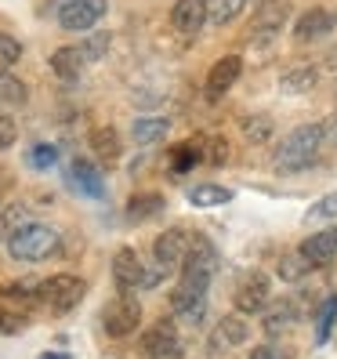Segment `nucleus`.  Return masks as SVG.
<instances>
[{"instance_id": "f257e3e1", "label": "nucleus", "mask_w": 337, "mask_h": 359, "mask_svg": "<svg viewBox=\"0 0 337 359\" xmlns=\"http://www.w3.org/2000/svg\"><path fill=\"white\" fill-rule=\"evenodd\" d=\"M218 272V250L207 236H188V250L181 258V280L171 290V312L178 320L200 327L207 316V287Z\"/></svg>"}, {"instance_id": "f03ea898", "label": "nucleus", "mask_w": 337, "mask_h": 359, "mask_svg": "<svg viewBox=\"0 0 337 359\" xmlns=\"http://www.w3.org/2000/svg\"><path fill=\"white\" fill-rule=\"evenodd\" d=\"M326 142V123H301V128H294L276 149V171L280 175H298L305 171L308 163H315V156H319Z\"/></svg>"}, {"instance_id": "7ed1b4c3", "label": "nucleus", "mask_w": 337, "mask_h": 359, "mask_svg": "<svg viewBox=\"0 0 337 359\" xmlns=\"http://www.w3.org/2000/svg\"><path fill=\"white\" fill-rule=\"evenodd\" d=\"M62 250V236L55 225L44 222H26L18 225V232L8 240V255L15 262H48Z\"/></svg>"}, {"instance_id": "20e7f679", "label": "nucleus", "mask_w": 337, "mask_h": 359, "mask_svg": "<svg viewBox=\"0 0 337 359\" xmlns=\"http://www.w3.org/2000/svg\"><path fill=\"white\" fill-rule=\"evenodd\" d=\"M105 0H51V11L58 18V26L62 29H69V33H88L102 22V15H105Z\"/></svg>"}, {"instance_id": "39448f33", "label": "nucleus", "mask_w": 337, "mask_h": 359, "mask_svg": "<svg viewBox=\"0 0 337 359\" xmlns=\"http://www.w3.org/2000/svg\"><path fill=\"white\" fill-rule=\"evenodd\" d=\"M83 294H88V283H83L80 276H51L40 283V294H36V302H44L51 312H73L80 302H83Z\"/></svg>"}, {"instance_id": "423d86ee", "label": "nucleus", "mask_w": 337, "mask_h": 359, "mask_svg": "<svg viewBox=\"0 0 337 359\" xmlns=\"http://www.w3.org/2000/svg\"><path fill=\"white\" fill-rule=\"evenodd\" d=\"M102 327L109 337H131L142 327V305L131 294H116V298L102 309Z\"/></svg>"}, {"instance_id": "0eeeda50", "label": "nucleus", "mask_w": 337, "mask_h": 359, "mask_svg": "<svg viewBox=\"0 0 337 359\" xmlns=\"http://www.w3.org/2000/svg\"><path fill=\"white\" fill-rule=\"evenodd\" d=\"M142 352H145V359H178V355H181L178 327H174L171 320L153 323L149 330L142 334Z\"/></svg>"}, {"instance_id": "6e6552de", "label": "nucleus", "mask_w": 337, "mask_h": 359, "mask_svg": "<svg viewBox=\"0 0 337 359\" xmlns=\"http://www.w3.org/2000/svg\"><path fill=\"white\" fill-rule=\"evenodd\" d=\"M268 294H272V283H268L265 272H250V276L240 280V287L233 294V305H236L240 316H254L268 305Z\"/></svg>"}, {"instance_id": "1a4fd4ad", "label": "nucleus", "mask_w": 337, "mask_h": 359, "mask_svg": "<svg viewBox=\"0 0 337 359\" xmlns=\"http://www.w3.org/2000/svg\"><path fill=\"white\" fill-rule=\"evenodd\" d=\"M210 18V0H174L171 26L178 36H196Z\"/></svg>"}, {"instance_id": "9d476101", "label": "nucleus", "mask_w": 337, "mask_h": 359, "mask_svg": "<svg viewBox=\"0 0 337 359\" xmlns=\"http://www.w3.org/2000/svg\"><path fill=\"white\" fill-rule=\"evenodd\" d=\"M185 250H188V232L185 229H163L156 243H153V258H156V269L163 272H174L185 258Z\"/></svg>"}, {"instance_id": "9b49d317", "label": "nucleus", "mask_w": 337, "mask_h": 359, "mask_svg": "<svg viewBox=\"0 0 337 359\" xmlns=\"http://www.w3.org/2000/svg\"><path fill=\"white\" fill-rule=\"evenodd\" d=\"M337 29V15L326 11V8H308L301 18H298V26H294V40L298 44H315V40H323Z\"/></svg>"}, {"instance_id": "f8f14e48", "label": "nucleus", "mask_w": 337, "mask_h": 359, "mask_svg": "<svg viewBox=\"0 0 337 359\" xmlns=\"http://www.w3.org/2000/svg\"><path fill=\"white\" fill-rule=\"evenodd\" d=\"M261 312H265V316H261V330H265L268 337L287 334L290 327H298V320H301V309H298V302H294V298L268 302Z\"/></svg>"}, {"instance_id": "ddd939ff", "label": "nucleus", "mask_w": 337, "mask_h": 359, "mask_svg": "<svg viewBox=\"0 0 337 359\" xmlns=\"http://www.w3.org/2000/svg\"><path fill=\"white\" fill-rule=\"evenodd\" d=\"M142 280H145L142 258L135 255L131 247H120L116 255H113V283L120 287V294H131V290L142 287Z\"/></svg>"}, {"instance_id": "4468645a", "label": "nucleus", "mask_w": 337, "mask_h": 359, "mask_svg": "<svg viewBox=\"0 0 337 359\" xmlns=\"http://www.w3.org/2000/svg\"><path fill=\"white\" fill-rule=\"evenodd\" d=\"M298 255L312 265V269H326L330 262H337V229H323L298 247Z\"/></svg>"}, {"instance_id": "2eb2a0df", "label": "nucleus", "mask_w": 337, "mask_h": 359, "mask_svg": "<svg viewBox=\"0 0 337 359\" xmlns=\"http://www.w3.org/2000/svg\"><path fill=\"white\" fill-rule=\"evenodd\" d=\"M240 73H243L240 55H221L214 66H210V73H207V98H210V102H218V98L240 80Z\"/></svg>"}, {"instance_id": "dca6fc26", "label": "nucleus", "mask_w": 337, "mask_h": 359, "mask_svg": "<svg viewBox=\"0 0 337 359\" xmlns=\"http://www.w3.org/2000/svg\"><path fill=\"white\" fill-rule=\"evenodd\" d=\"M69 185L76 189L80 196H88V200H102L105 196V178H102V171L91 160H73L69 163Z\"/></svg>"}, {"instance_id": "f3484780", "label": "nucleus", "mask_w": 337, "mask_h": 359, "mask_svg": "<svg viewBox=\"0 0 337 359\" xmlns=\"http://www.w3.org/2000/svg\"><path fill=\"white\" fill-rule=\"evenodd\" d=\"M287 0H261L258 8V22H254V36L258 40H272L280 33V26H287Z\"/></svg>"}, {"instance_id": "a211bd4d", "label": "nucleus", "mask_w": 337, "mask_h": 359, "mask_svg": "<svg viewBox=\"0 0 337 359\" xmlns=\"http://www.w3.org/2000/svg\"><path fill=\"white\" fill-rule=\"evenodd\" d=\"M247 334H250V327L243 316H221V323L210 330V348H236L247 341Z\"/></svg>"}, {"instance_id": "6ab92c4d", "label": "nucleus", "mask_w": 337, "mask_h": 359, "mask_svg": "<svg viewBox=\"0 0 337 359\" xmlns=\"http://www.w3.org/2000/svg\"><path fill=\"white\" fill-rule=\"evenodd\" d=\"M196 163H203V135L188 138V142H181V145H174V149H171V171L174 175L193 171Z\"/></svg>"}, {"instance_id": "aec40b11", "label": "nucleus", "mask_w": 337, "mask_h": 359, "mask_svg": "<svg viewBox=\"0 0 337 359\" xmlns=\"http://www.w3.org/2000/svg\"><path fill=\"white\" fill-rule=\"evenodd\" d=\"M167 131H171V120L167 116H138L135 128H131L138 145H156V142L167 138Z\"/></svg>"}, {"instance_id": "412c9836", "label": "nucleus", "mask_w": 337, "mask_h": 359, "mask_svg": "<svg viewBox=\"0 0 337 359\" xmlns=\"http://www.w3.org/2000/svg\"><path fill=\"white\" fill-rule=\"evenodd\" d=\"M83 55H80V48H58L55 55H51V69H55V76H62V80H76L80 73H83Z\"/></svg>"}, {"instance_id": "4be33fe9", "label": "nucleus", "mask_w": 337, "mask_h": 359, "mask_svg": "<svg viewBox=\"0 0 337 359\" xmlns=\"http://www.w3.org/2000/svg\"><path fill=\"white\" fill-rule=\"evenodd\" d=\"M26 98H29V91L22 80L11 73H0V113H11L18 105H26Z\"/></svg>"}, {"instance_id": "5701e85b", "label": "nucleus", "mask_w": 337, "mask_h": 359, "mask_svg": "<svg viewBox=\"0 0 337 359\" xmlns=\"http://www.w3.org/2000/svg\"><path fill=\"white\" fill-rule=\"evenodd\" d=\"M91 149H95V156L102 160V163H113L116 156H120V135H116V128H98V131H91Z\"/></svg>"}, {"instance_id": "b1692460", "label": "nucleus", "mask_w": 337, "mask_h": 359, "mask_svg": "<svg viewBox=\"0 0 337 359\" xmlns=\"http://www.w3.org/2000/svg\"><path fill=\"white\" fill-rule=\"evenodd\" d=\"M163 207H167V200H163L160 193H138V196L128 200V218H131V222H145V218L160 215Z\"/></svg>"}, {"instance_id": "393cba45", "label": "nucleus", "mask_w": 337, "mask_h": 359, "mask_svg": "<svg viewBox=\"0 0 337 359\" xmlns=\"http://www.w3.org/2000/svg\"><path fill=\"white\" fill-rule=\"evenodd\" d=\"M233 200V189H225V185H214V182H207V185H196L193 193H188V203L193 207H221Z\"/></svg>"}, {"instance_id": "a878e982", "label": "nucleus", "mask_w": 337, "mask_h": 359, "mask_svg": "<svg viewBox=\"0 0 337 359\" xmlns=\"http://www.w3.org/2000/svg\"><path fill=\"white\" fill-rule=\"evenodd\" d=\"M315 80H319V73H315L312 66L290 69V73H283V80H280V91H287V95H308V91L315 88Z\"/></svg>"}, {"instance_id": "bb28decb", "label": "nucleus", "mask_w": 337, "mask_h": 359, "mask_svg": "<svg viewBox=\"0 0 337 359\" xmlns=\"http://www.w3.org/2000/svg\"><path fill=\"white\" fill-rule=\"evenodd\" d=\"M240 131L247 135L250 145H265V142H272V116H265V113H250V116L240 120Z\"/></svg>"}, {"instance_id": "cd10ccee", "label": "nucleus", "mask_w": 337, "mask_h": 359, "mask_svg": "<svg viewBox=\"0 0 337 359\" xmlns=\"http://www.w3.org/2000/svg\"><path fill=\"white\" fill-rule=\"evenodd\" d=\"M333 323H337V294H330V298L319 305V312H315V345H326L330 341Z\"/></svg>"}, {"instance_id": "c85d7f7f", "label": "nucleus", "mask_w": 337, "mask_h": 359, "mask_svg": "<svg viewBox=\"0 0 337 359\" xmlns=\"http://www.w3.org/2000/svg\"><path fill=\"white\" fill-rule=\"evenodd\" d=\"M308 272H312V265L298 255V250H294V255H283V258H280V280H283V283H301V280L308 276Z\"/></svg>"}, {"instance_id": "c756f323", "label": "nucleus", "mask_w": 337, "mask_h": 359, "mask_svg": "<svg viewBox=\"0 0 337 359\" xmlns=\"http://www.w3.org/2000/svg\"><path fill=\"white\" fill-rule=\"evenodd\" d=\"M18 225H26V207L22 203H11V207H0V243H8Z\"/></svg>"}, {"instance_id": "7c9ffc66", "label": "nucleus", "mask_w": 337, "mask_h": 359, "mask_svg": "<svg viewBox=\"0 0 337 359\" xmlns=\"http://www.w3.org/2000/svg\"><path fill=\"white\" fill-rule=\"evenodd\" d=\"M250 0H214V8H210V18H214V26H233L236 18L247 11Z\"/></svg>"}, {"instance_id": "2f4dec72", "label": "nucleus", "mask_w": 337, "mask_h": 359, "mask_svg": "<svg viewBox=\"0 0 337 359\" xmlns=\"http://www.w3.org/2000/svg\"><path fill=\"white\" fill-rule=\"evenodd\" d=\"M18 58H22V44H18L15 36L0 33V73H11Z\"/></svg>"}, {"instance_id": "473e14b6", "label": "nucleus", "mask_w": 337, "mask_h": 359, "mask_svg": "<svg viewBox=\"0 0 337 359\" xmlns=\"http://www.w3.org/2000/svg\"><path fill=\"white\" fill-rule=\"evenodd\" d=\"M26 160H29L33 171H51V167L58 163V149L55 145H33V149L26 153Z\"/></svg>"}, {"instance_id": "72a5a7b5", "label": "nucleus", "mask_w": 337, "mask_h": 359, "mask_svg": "<svg viewBox=\"0 0 337 359\" xmlns=\"http://www.w3.org/2000/svg\"><path fill=\"white\" fill-rule=\"evenodd\" d=\"M305 222H337V193H326L319 203H312Z\"/></svg>"}, {"instance_id": "f704fd0d", "label": "nucleus", "mask_w": 337, "mask_h": 359, "mask_svg": "<svg viewBox=\"0 0 337 359\" xmlns=\"http://www.w3.org/2000/svg\"><path fill=\"white\" fill-rule=\"evenodd\" d=\"M105 51H109V33H95V36H88V40L80 44L83 62H98Z\"/></svg>"}, {"instance_id": "c9c22d12", "label": "nucleus", "mask_w": 337, "mask_h": 359, "mask_svg": "<svg viewBox=\"0 0 337 359\" xmlns=\"http://www.w3.org/2000/svg\"><path fill=\"white\" fill-rule=\"evenodd\" d=\"M225 160H228V145H225V138H207V135H203V163L218 167V163H225Z\"/></svg>"}, {"instance_id": "e433bc0d", "label": "nucleus", "mask_w": 337, "mask_h": 359, "mask_svg": "<svg viewBox=\"0 0 337 359\" xmlns=\"http://www.w3.org/2000/svg\"><path fill=\"white\" fill-rule=\"evenodd\" d=\"M0 294H4V298H18V302H33L40 294V283L36 280H18V283H8Z\"/></svg>"}, {"instance_id": "4c0bfd02", "label": "nucleus", "mask_w": 337, "mask_h": 359, "mask_svg": "<svg viewBox=\"0 0 337 359\" xmlns=\"http://www.w3.org/2000/svg\"><path fill=\"white\" fill-rule=\"evenodd\" d=\"M15 138H18L15 120H11V116H0V153H4V149H11V145H15Z\"/></svg>"}, {"instance_id": "58836bf2", "label": "nucleus", "mask_w": 337, "mask_h": 359, "mask_svg": "<svg viewBox=\"0 0 337 359\" xmlns=\"http://www.w3.org/2000/svg\"><path fill=\"white\" fill-rule=\"evenodd\" d=\"M250 359H283L276 345H258L254 352H250Z\"/></svg>"}, {"instance_id": "ea45409f", "label": "nucleus", "mask_w": 337, "mask_h": 359, "mask_svg": "<svg viewBox=\"0 0 337 359\" xmlns=\"http://www.w3.org/2000/svg\"><path fill=\"white\" fill-rule=\"evenodd\" d=\"M15 327H18V323H15V320H8V316L0 312V330H15Z\"/></svg>"}, {"instance_id": "a19ab883", "label": "nucleus", "mask_w": 337, "mask_h": 359, "mask_svg": "<svg viewBox=\"0 0 337 359\" xmlns=\"http://www.w3.org/2000/svg\"><path fill=\"white\" fill-rule=\"evenodd\" d=\"M0 207H4V193H0Z\"/></svg>"}]
</instances>
